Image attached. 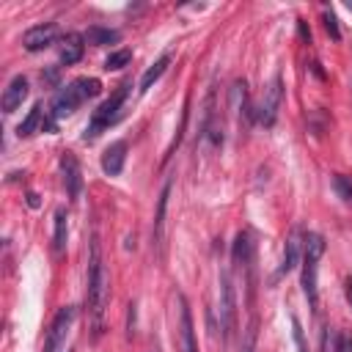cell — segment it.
I'll use <instances>...</instances> for the list:
<instances>
[{
    "label": "cell",
    "instance_id": "22",
    "mask_svg": "<svg viewBox=\"0 0 352 352\" xmlns=\"http://www.w3.org/2000/svg\"><path fill=\"white\" fill-rule=\"evenodd\" d=\"M75 83H77L83 99H94V97L102 94V83H99L97 77H80V80H75Z\"/></svg>",
    "mask_w": 352,
    "mask_h": 352
},
{
    "label": "cell",
    "instance_id": "8",
    "mask_svg": "<svg viewBox=\"0 0 352 352\" xmlns=\"http://www.w3.org/2000/svg\"><path fill=\"white\" fill-rule=\"evenodd\" d=\"M55 36H58V25H55V23L36 25V28L25 31V36H23V47H25L28 53H42V50H47L50 45H55Z\"/></svg>",
    "mask_w": 352,
    "mask_h": 352
},
{
    "label": "cell",
    "instance_id": "2",
    "mask_svg": "<svg viewBox=\"0 0 352 352\" xmlns=\"http://www.w3.org/2000/svg\"><path fill=\"white\" fill-rule=\"evenodd\" d=\"M305 253H303V292L308 297V305L316 311L319 294H316V270H319V259L325 256V237L322 234H305Z\"/></svg>",
    "mask_w": 352,
    "mask_h": 352
},
{
    "label": "cell",
    "instance_id": "14",
    "mask_svg": "<svg viewBox=\"0 0 352 352\" xmlns=\"http://www.w3.org/2000/svg\"><path fill=\"white\" fill-rule=\"evenodd\" d=\"M83 42H86L83 34H66L64 36V45H61V64L64 66H75L83 58V53H86Z\"/></svg>",
    "mask_w": 352,
    "mask_h": 352
},
{
    "label": "cell",
    "instance_id": "27",
    "mask_svg": "<svg viewBox=\"0 0 352 352\" xmlns=\"http://www.w3.org/2000/svg\"><path fill=\"white\" fill-rule=\"evenodd\" d=\"M292 338H294V344H297V352H308L305 336H303V327H300V319H292Z\"/></svg>",
    "mask_w": 352,
    "mask_h": 352
},
{
    "label": "cell",
    "instance_id": "34",
    "mask_svg": "<svg viewBox=\"0 0 352 352\" xmlns=\"http://www.w3.org/2000/svg\"><path fill=\"white\" fill-rule=\"evenodd\" d=\"M347 297H349V303H352V281L347 284Z\"/></svg>",
    "mask_w": 352,
    "mask_h": 352
},
{
    "label": "cell",
    "instance_id": "11",
    "mask_svg": "<svg viewBox=\"0 0 352 352\" xmlns=\"http://www.w3.org/2000/svg\"><path fill=\"white\" fill-rule=\"evenodd\" d=\"M25 97H28V77H25V75L12 77V83H9L6 91H3V113H6V116L14 113V110L23 105Z\"/></svg>",
    "mask_w": 352,
    "mask_h": 352
},
{
    "label": "cell",
    "instance_id": "6",
    "mask_svg": "<svg viewBox=\"0 0 352 352\" xmlns=\"http://www.w3.org/2000/svg\"><path fill=\"white\" fill-rule=\"evenodd\" d=\"M281 97H284L281 75H275V77H273V83H270V86H267V91H264L262 105H259V113H256L259 124H264V127H273V124H275V118H278V108H281Z\"/></svg>",
    "mask_w": 352,
    "mask_h": 352
},
{
    "label": "cell",
    "instance_id": "25",
    "mask_svg": "<svg viewBox=\"0 0 352 352\" xmlns=\"http://www.w3.org/2000/svg\"><path fill=\"white\" fill-rule=\"evenodd\" d=\"M256 338H259V319L253 316L251 325L245 327V338H242V352H256Z\"/></svg>",
    "mask_w": 352,
    "mask_h": 352
},
{
    "label": "cell",
    "instance_id": "10",
    "mask_svg": "<svg viewBox=\"0 0 352 352\" xmlns=\"http://www.w3.org/2000/svg\"><path fill=\"white\" fill-rule=\"evenodd\" d=\"M179 341H182V352H199L196 330H193V314H190L185 294H179Z\"/></svg>",
    "mask_w": 352,
    "mask_h": 352
},
{
    "label": "cell",
    "instance_id": "12",
    "mask_svg": "<svg viewBox=\"0 0 352 352\" xmlns=\"http://www.w3.org/2000/svg\"><path fill=\"white\" fill-rule=\"evenodd\" d=\"M124 160H127V143L124 140H116L102 154V171L108 176H118L124 171Z\"/></svg>",
    "mask_w": 352,
    "mask_h": 352
},
{
    "label": "cell",
    "instance_id": "1",
    "mask_svg": "<svg viewBox=\"0 0 352 352\" xmlns=\"http://www.w3.org/2000/svg\"><path fill=\"white\" fill-rule=\"evenodd\" d=\"M108 297H110V289H108V273L102 262V245H99V237L94 234L88 242V273H86V311H88L94 338H99L102 333Z\"/></svg>",
    "mask_w": 352,
    "mask_h": 352
},
{
    "label": "cell",
    "instance_id": "9",
    "mask_svg": "<svg viewBox=\"0 0 352 352\" xmlns=\"http://www.w3.org/2000/svg\"><path fill=\"white\" fill-rule=\"evenodd\" d=\"M61 168H64V185H66V196L72 201L80 199V190H83V176H80V165H77V157L72 151H64L61 157Z\"/></svg>",
    "mask_w": 352,
    "mask_h": 352
},
{
    "label": "cell",
    "instance_id": "4",
    "mask_svg": "<svg viewBox=\"0 0 352 352\" xmlns=\"http://www.w3.org/2000/svg\"><path fill=\"white\" fill-rule=\"evenodd\" d=\"M221 327H223V341L229 344L237 330V294H234V281L226 270L221 273Z\"/></svg>",
    "mask_w": 352,
    "mask_h": 352
},
{
    "label": "cell",
    "instance_id": "31",
    "mask_svg": "<svg viewBox=\"0 0 352 352\" xmlns=\"http://www.w3.org/2000/svg\"><path fill=\"white\" fill-rule=\"evenodd\" d=\"M42 80H45V83H50V86H53V83H55V80H58V69H50V72H45V75H42Z\"/></svg>",
    "mask_w": 352,
    "mask_h": 352
},
{
    "label": "cell",
    "instance_id": "16",
    "mask_svg": "<svg viewBox=\"0 0 352 352\" xmlns=\"http://www.w3.org/2000/svg\"><path fill=\"white\" fill-rule=\"evenodd\" d=\"M168 64H171V53L160 55V58H157V61H154V64H151V66H149V69L143 72V77H140V86H138V91H140V94H146V91H149V88H151V86H154V83H157V80H160V77L165 75Z\"/></svg>",
    "mask_w": 352,
    "mask_h": 352
},
{
    "label": "cell",
    "instance_id": "28",
    "mask_svg": "<svg viewBox=\"0 0 352 352\" xmlns=\"http://www.w3.org/2000/svg\"><path fill=\"white\" fill-rule=\"evenodd\" d=\"M325 28H327V34L338 42L341 39V31H338V20H336V14L333 12H325Z\"/></svg>",
    "mask_w": 352,
    "mask_h": 352
},
{
    "label": "cell",
    "instance_id": "24",
    "mask_svg": "<svg viewBox=\"0 0 352 352\" xmlns=\"http://www.w3.org/2000/svg\"><path fill=\"white\" fill-rule=\"evenodd\" d=\"M333 188H336V193H338V199H341V201L352 204V182L347 179V176L336 173V176H333Z\"/></svg>",
    "mask_w": 352,
    "mask_h": 352
},
{
    "label": "cell",
    "instance_id": "26",
    "mask_svg": "<svg viewBox=\"0 0 352 352\" xmlns=\"http://www.w3.org/2000/svg\"><path fill=\"white\" fill-rule=\"evenodd\" d=\"M338 338H341L338 330L325 327V330H322V352H338Z\"/></svg>",
    "mask_w": 352,
    "mask_h": 352
},
{
    "label": "cell",
    "instance_id": "5",
    "mask_svg": "<svg viewBox=\"0 0 352 352\" xmlns=\"http://www.w3.org/2000/svg\"><path fill=\"white\" fill-rule=\"evenodd\" d=\"M75 305H64V308H58V314L53 316V325H50V330H47V341H45V352H58L61 347H64V341H66V333H69V327H72V322H75Z\"/></svg>",
    "mask_w": 352,
    "mask_h": 352
},
{
    "label": "cell",
    "instance_id": "3",
    "mask_svg": "<svg viewBox=\"0 0 352 352\" xmlns=\"http://www.w3.org/2000/svg\"><path fill=\"white\" fill-rule=\"evenodd\" d=\"M127 94H129V83H121V86H118V91H116L110 99H105V102L91 113V121H88L86 135H83L86 140H94L102 129H108V127L121 116V105H124Z\"/></svg>",
    "mask_w": 352,
    "mask_h": 352
},
{
    "label": "cell",
    "instance_id": "13",
    "mask_svg": "<svg viewBox=\"0 0 352 352\" xmlns=\"http://www.w3.org/2000/svg\"><path fill=\"white\" fill-rule=\"evenodd\" d=\"M168 199H171V179L162 185V193L157 199V215H154V226H151V237H154V248H162V237H165V210H168Z\"/></svg>",
    "mask_w": 352,
    "mask_h": 352
},
{
    "label": "cell",
    "instance_id": "32",
    "mask_svg": "<svg viewBox=\"0 0 352 352\" xmlns=\"http://www.w3.org/2000/svg\"><path fill=\"white\" fill-rule=\"evenodd\" d=\"M25 199H28V207H31V210H39V196H36V193H28Z\"/></svg>",
    "mask_w": 352,
    "mask_h": 352
},
{
    "label": "cell",
    "instance_id": "17",
    "mask_svg": "<svg viewBox=\"0 0 352 352\" xmlns=\"http://www.w3.org/2000/svg\"><path fill=\"white\" fill-rule=\"evenodd\" d=\"M121 34L118 31H110V28H102V25H91L86 31V42L94 45V47H108V45H118Z\"/></svg>",
    "mask_w": 352,
    "mask_h": 352
},
{
    "label": "cell",
    "instance_id": "30",
    "mask_svg": "<svg viewBox=\"0 0 352 352\" xmlns=\"http://www.w3.org/2000/svg\"><path fill=\"white\" fill-rule=\"evenodd\" d=\"M338 352H352V336H349V333H341V338H338Z\"/></svg>",
    "mask_w": 352,
    "mask_h": 352
},
{
    "label": "cell",
    "instance_id": "15",
    "mask_svg": "<svg viewBox=\"0 0 352 352\" xmlns=\"http://www.w3.org/2000/svg\"><path fill=\"white\" fill-rule=\"evenodd\" d=\"M234 264L242 267V270H251L253 267V242H251V234L248 231H240L237 240H234Z\"/></svg>",
    "mask_w": 352,
    "mask_h": 352
},
{
    "label": "cell",
    "instance_id": "20",
    "mask_svg": "<svg viewBox=\"0 0 352 352\" xmlns=\"http://www.w3.org/2000/svg\"><path fill=\"white\" fill-rule=\"evenodd\" d=\"M39 121H42V102H36L31 110H28V116H25V121L17 127V135L20 138H31L34 132H36V127H39Z\"/></svg>",
    "mask_w": 352,
    "mask_h": 352
},
{
    "label": "cell",
    "instance_id": "23",
    "mask_svg": "<svg viewBox=\"0 0 352 352\" xmlns=\"http://www.w3.org/2000/svg\"><path fill=\"white\" fill-rule=\"evenodd\" d=\"M129 61H132V53H129V50H116V53H110V55L105 58V69H108V72H110V69H124Z\"/></svg>",
    "mask_w": 352,
    "mask_h": 352
},
{
    "label": "cell",
    "instance_id": "33",
    "mask_svg": "<svg viewBox=\"0 0 352 352\" xmlns=\"http://www.w3.org/2000/svg\"><path fill=\"white\" fill-rule=\"evenodd\" d=\"M297 28H300V36H303L305 42H311V34H308V28H305V23H303V20L297 23Z\"/></svg>",
    "mask_w": 352,
    "mask_h": 352
},
{
    "label": "cell",
    "instance_id": "7",
    "mask_svg": "<svg viewBox=\"0 0 352 352\" xmlns=\"http://www.w3.org/2000/svg\"><path fill=\"white\" fill-rule=\"evenodd\" d=\"M80 102H86V99H83V94H80L77 83H69V86H64V88H61V91L53 97V121L72 116V113L80 108Z\"/></svg>",
    "mask_w": 352,
    "mask_h": 352
},
{
    "label": "cell",
    "instance_id": "18",
    "mask_svg": "<svg viewBox=\"0 0 352 352\" xmlns=\"http://www.w3.org/2000/svg\"><path fill=\"white\" fill-rule=\"evenodd\" d=\"M66 237H69V226H66V210L58 207L55 210V231H53V251L61 256L66 251Z\"/></svg>",
    "mask_w": 352,
    "mask_h": 352
},
{
    "label": "cell",
    "instance_id": "29",
    "mask_svg": "<svg viewBox=\"0 0 352 352\" xmlns=\"http://www.w3.org/2000/svg\"><path fill=\"white\" fill-rule=\"evenodd\" d=\"M135 316H138V305L129 303V311H127V338H129V341H132V336H135Z\"/></svg>",
    "mask_w": 352,
    "mask_h": 352
},
{
    "label": "cell",
    "instance_id": "21",
    "mask_svg": "<svg viewBox=\"0 0 352 352\" xmlns=\"http://www.w3.org/2000/svg\"><path fill=\"white\" fill-rule=\"evenodd\" d=\"M188 110H190V102H185V108H182V121H179V129H176V135H173V140H171L168 151L162 154V162H168V160H171V154L176 151V146L182 143V135H185V127H188V116H190Z\"/></svg>",
    "mask_w": 352,
    "mask_h": 352
},
{
    "label": "cell",
    "instance_id": "19",
    "mask_svg": "<svg viewBox=\"0 0 352 352\" xmlns=\"http://www.w3.org/2000/svg\"><path fill=\"white\" fill-rule=\"evenodd\" d=\"M297 253H300V240H297V234H292V237L286 240L284 262H281V267H278V275H286V273H292V270H294V264H297Z\"/></svg>",
    "mask_w": 352,
    "mask_h": 352
}]
</instances>
